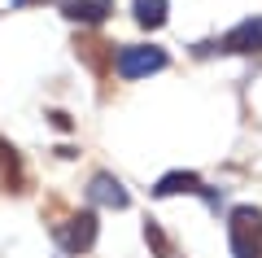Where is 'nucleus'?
Returning a JSON list of instances; mask_svg holds the SVG:
<instances>
[{
  "label": "nucleus",
  "instance_id": "obj_1",
  "mask_svg": "<svg viewBox=\"0 0 262 258\" xmlns=\"http://www.w3.org/2000/svg\"><path fill=\"white\" fill-rule=\"evenodd\" d=\"M227 236H232V258H262V210L236 206Z\"/></svg>",
  "mask_w": 262,
  "mask_h": 258
},
{
  "label": "nucleus",
  "instance_id": "obj_2",
  "mask_svg": "<svg viewBox=\"0 0 262 258\" xmlns=\"http://www.w3.org/2000/svg\"><path fill=\"white\" fill-rule=\"evenodd\" d=\"M114 66H118L122 79H144V74L166 70V53H162V48H153V44H131V48H118Z\"/></svg>",
  "mask_w": 262,
  "mask_h": 258
},
{
  "label": "nucleus",
  "instance_id": "obj_3",
  "mask_svg": "<svg viewBox=\"0 0 262 258\" xmlns=\"http://www.w3.org/2000/svg\"><path fill=\"white\" fill-rule=\"evenodd\" d=\"M57 245L66 249V254H88V249L96 245V214L83 210V214H70L66 223H57Z\"/></svg>",
  "mask_w": 262,
  "mask_h": 258
},
{
  "label": "nucleus",
  "instance_id": "obj_4",
  "mask_svg": "<svg viewBox=\"0 0 262 258\" xmlns=\"http://www.w3.org/2000/svg\"><path fill=\"white\" fill-rule=\"evenodd\" d=\"M227 53H262V18H245L223 35Z\"/></svg>",
  "mask_w": 262,
  "mask_h": 258
},
{
  "label": "nucleus",
  "instance_id": "obj_5",
  "mask_svg": "<svg viewBox=\"0 0 262 258\" xmlns=\"http://www.w3.org/2000/svg\"><path fill=\"white\" fill-rule=\"evenodd\" d=\"M88 197H92L96 206H110V210H127V206H131L127 188H122L114 175H105V171H101V175H92V188H88Z\"/></svg>",
  "mask_w": 262,
  "mask_h": 258
},
{
  "label": "nucleus",
  "instance_id": "obj_6",
  "mask_svg": "<svg viewBox=\"0 0 262 258\" xmlns=\"http://www.w3.org/2000/svg\"><path fill=\"white\" fill-rule=\"evenodd\" d=\"M158 197H175V193H196V197H210V188L201 184V175H192V171H170V175L158 180V188H153ZM214 202V197H210Z\"/></svg>",
  "mask_w": 262,
  "mask_h": 258
},
{
  "label": "nucleus",
  "instance_id": "obj_7",
  "mask_svg": "<svg viewBox=\"0 0 262 258\" xmlns=\"http://www.w3.org/2000/svg\"><path fill=\"white\" fill-rule=\"evenodd\" d=\"M61 13L70 22H88V27H96V22H105L114 13L110 0H61Z\"/></svg>",
  "mask_w": 262,
  "mask_h": 258
},
{
  "label": "nucleus",
  "instance_id": "obj_8",
  "mask_svg": "<svg viewBox=\"0 0 262 258\" xmlns=\"http://www.w3.org/2000/svg\"><path fill=\"white\" fill-rule=\"evenodd\" d=\"M131 13H136V22L149 31H158L162 22H166V0H131Z\"/></svg>",
  "mask_w": 262,
  "mask_h": 258
},
{
  "label": "nucleus",
  "instance_id": "obj_9",
  "mask_svg": "<svg viewBox=\"0 0 262 258\" xmlns=\"http://www.w3.org/2000/svg\"><path fill=\"white\" fill-rule=\"evenodd\" d=\"M144 241H149V245H153V254H158V258H179L175 254V245H170V241H166V232H162L158 228V223H144Z\"/></svg>",
  "mask_w": 262,
  "mask_h": 258
},
{
  "label": "nucleus",
  "instance_id": "obj_10",
  "mask_svg": "<svg viewBox=\"0 0 262 258\" xmlns=\"http://www.w3.org/2000/svg\"><path fill=\"white\" fill-rule=\"evenodd\" d=\"M13 5H18V9H22V5H39V0H13Z\"/></svg>",
  "mask_w": 262,
  "mask_h": 258
}]
</instances>
